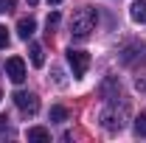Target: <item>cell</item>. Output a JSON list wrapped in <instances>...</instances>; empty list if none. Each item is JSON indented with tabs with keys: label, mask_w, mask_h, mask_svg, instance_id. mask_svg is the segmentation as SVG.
I'll return each mask as SVG.
<instances>
[{
	"label": "cell",
	"mask_w": 146,
	"mask_h": 143,
	"mask_svg": "<svg viewBox=\"0 0 146 143\" xmlns=\"http://www.w3.org/2000/svg\"><path fill=\"white\" fill-rule=\"evenodd\" d=\"M98 124L104 126L107 132H121L127 126V107L121 104H107V107L98 112Z\"/></svg>",
	"instance_id": "obj_2"
},
{
	"label": "cell",
	"mask_w": 146,
	"mask_h": 143,
	"mask_svg": "<svg viewBox=\"0 0 146 143\" xmlns=\"http://www.w3.org/2000/svg\"><path fill=\"white\" fill-rule=\"evenodd\" d=\"M36 3H39V0H28V6H36Z\"/></svg>",
	"instance_id": "obj_21"
},
{
	"label": "cell",
	"mask_w": 146,
	"mask_h": 143,
	"mask_svg": "<svg viewBox=\"0 0 146 143\" xmlns=\"http://www.w3.org/2000/svg\"><path fill=\"white\" fill-rule=\"evenodd\" d=\"M129 14H132L135 23L146 25V0H135V3H132V9H129Z\"/></svg>",
	"instance_id": "obj_8"
},
{
	"label": "cell",
	"mask_w": 146,
	"mask_h": 143,
	"mask_svg": "<svg viewBox=\"0 0 146 143\" xmlns=\"http://www.w3.org/2000/svg\"><path fill=\"white\" fill-rule=\"evenodd\" d=\"M51 121H54V124L68 121V109H65V107H51Z\"/></svg>",
	"instance_id": "obj_11"
},
{
	"label": "cell",
	"mask_w": 146,
	"mask_h": 143,
	"mask_svg": "<svg viewBox=\"0 0 146 143\" xmlns=\"http://www.w3.org/2000/svg\"><path fill=\"white\" fill-rule=\"evenodd\" d=\"M68 62H70V70L76 79H82L84 73H87V68H90V56L84 54V51H68Z\"/></svg>",
	"instance_id": "obj_5"
},
{
	"label": "cell",
	"mask_w": 146,
	"mask_h": 143,
	"mask_svg": "<svg viewBox=\"0 0 146 143\" xmlns=\"http://www.w3.org/2000/svg\"><path fill=\"white\" fill-rule=\"evenodd\" d=\"M135 132H138L141 138H146V112H141V115L135 118Z\"/></svg>",
	"instance_id": "obj_13"
},
{
	"label": "cell",
	"mask_w": 146,
	"mask_h": 143,
	"mask_svg": "<svg viewBox=\"0 0 146 143\" xmlns=\"http://www.w3.org/2000/svg\"><path fill=\"white\" fill-rule=\"evenodd\" d=\"M28 56H31V65H34V68H42V65H45V51H42V45L31 42V45H28Z\"/></svg>",
	"instance_id": "obj_9"
},
{
	"label": "cell",
	"mask_w": 146,
	"mask_h": 143,
	"mask_svg": "<svg viewBox=\"0 0 146 143\" xmlns=\"http://www.w3.org/2000/svg\"><path fill=\"white\" fill-rule=\"evenodd\" d=\"M135 87L141 90V93H146V81H138V84H135Z\"/></svg>",
	"instance_id": "obj_19"
},
{
	"label": "cell",
	"mask_w": 146,
	"mask_h": 143,
	"mask_svg": "<svg viewBox=\"0 0 146 143\" xmlns=\"http://www.w3.org/2000/svg\"><path fill=\"white\" fill-rule=\"evenodd\" d=\"M101 93H104V95H112V93H115V95H118V93H121V87H118V84H115V79H107V81H104V87H101Z\"/></svg>",
	"instance_id": "obj_12"
},
{
	"label": "cell",
	"mask_w": 146,
	"mask_h": 143,
	"mask_svg": "<svg viewBox=\"0 0 146 143\" xmlns=\"http://www.w3.org/2000/svg\"><path fill=\"white\" fill-rule=\"evenodd\" d=\"M54 79H56V81H59V84L65 81V76H62V70H59V68H54Z\"/></svg>",
	"instance_id": "obj_18"
},
{
	"label": "cell",
	"mask_w": 146,
	"mask_h": 143,
	"mask_svg": "<svg viewBox=\"0 0 146 143\" xmlns=\"http://www.w3.org/2000/svg\"><path fill=\"white\" fill-rule=\"evenodd\" d=\"M96 23H98V14H96V9L84 6V9L73 11V20H70V34H73V36H79V39H84V36H90V31L96 28Z\"/></svg>",
	"instance_id": "obj_1"
},
{
	"label": "cell",
	"mask_w": 146,
	"mask_h": 143,
	"mask_svg": "<svg viewBox=\"0 0 146 143\" xmlns=\"http://www.w3.org/2000/svg\"><path fill=\"white\" fill-rule=\"evenodd\" d=\"M0 135H9V118L0 115Z\"/></svg>",
	"instance_id": "obj_16"
},
{
	"label": "cell",
	"mask_w": 146,
	"mask_h": 143,
	"mask_svg": "<svg viewBox=\"0 0 146 143\" xmlns=\"http://www.w3.org/2000/svg\"><path fill=\"white\" fill-rule=\"evenodd\" d=\"M121 62L124 65H143L146 62V45H141V42H129L127 48L121 51Z\"/></svg>",
	"instance_id": "obj_4"
},
{
	"label": "cell",
	"mask_w": 146,
	"mask_h": 143,
	"mask_svg": "<svg viewBox=\"0 0 146 143\" xmlns=\"http://www.w3.org/2000/svg\"><path fill=\"white\" fill-rule=\"evenodd\" d=\"M6 76L14 81V84H23L25 81V62L20 56H9L6 59Z\"/></svg>",
	"instance_id": "obj_6"
},
{
	"label": "cell",
	"mask_w": 146,
	"mask_h": 143,
	"mask_svg": "<svg viewBox=\"0 0 146 143\" xmlns=\"http://www.w3.org/2000/svg\"><path fill=\"white\" fill-rule=\"evenodd\" d=\"M0 98H3V93H0Z\"/></svg>",
	"instance_id": "obj_22"
},
{
	"label": "cell",
	"mask_w": 146,
	"mask_h": 143,
	"mask_svg": "<svg viewBox=\"0 0 146 143\" xmlns=\"http://www.w3.org/2000/svg\"><path fill=\"white\" fill-rule=\"evenodd\" d=\"M11 98H14V104H17V109L23 112V115H36V112H39V98H36L34 93L17 90Z\"/></svg>",
	"instance_id": "obj_3"
},
{
	"label": "cell",
	"mask_w": 146,
	"mask_h": 143,
	"mask_svg": "<svg viewBox=\"0 0 146 143\" xmlns=\"http://www.w3.org/2000/svg\"><path fill=\"white\" fill-rule=\"evenodd\" d=\"M48 3H51V6H59V3H62V0H48Z\"/></svg>",
	"instance_id": "obj_20"
},
{
	"label": "cell",
	"mask_w": 146,
	"mask_h": 143,
	"mask_svg": "<svg viewBox=\"0 0 146 143\" xmlns=\"http://www.w3.org/2000/svg\"><path fill=\"white\" fill-rule=\"evenodd\" d=\"M45 25H48V31H51V28H56V25H59V14H48V20H45Z\"/></svg>",
	"instance_id": "obj_15"
},
{
	"label": "cell",
	"mask_w": 146,
	"mask_h": 143,
	"mask_svg": "<svg viewBox=\"0 0 146 143\" xmlns=\"http://www.w3.org/2000/svg\"><path fill=\"white\" fill-rule=\"evenodd\" d=\"M14 6H17V0H0V14H9V11H14Z\"/></svg>",
	"instance_id": "obj_14"
},
{
	"label": "cell",
	"mask_w": 146,
	"mask_h": 143,
	"mask_svg": "<svg viewBox=\"0 0 146 143\" xmlns=\"http://www.w3.org/2000/svg\"><path fill=\"white\" fill-rule=\"evenodd\" d=\"M28 140H51V132L45 126H31L28 129Z\"/></svg>",
	"instance_id": "obj_10"
},
{
	"label": "cell",
	"mask_w": 146,
	"mask_h": 143,
	"mask_svg": "<svg viewBox=\"0 0 146 143\" xmlns=\"http://www.w3.org/2000/svg\"><path fill=\"white\" fill-rule=\"evenodd\" d=\"M34 31H36V20H34V17H23V20L17 23L20 39H31V36H34Z\"/></svg>",
	"instance_id": "obj_7"
},
{
	"label": "cell",
	"mask_w": 146,
	"mask_h": 143,
	"mask_svg": "<svg viewBox=\"0 0 146 143\" xmlns=\"http://www.w3.org/2000/svg\"><path fill=\"white\" fill-rule=\"evenodd\" d=\"M6 45H9V31L0 25V48H6Z\"/></svg>",
	"instance_id": "obj_17"
}]
</instances>
